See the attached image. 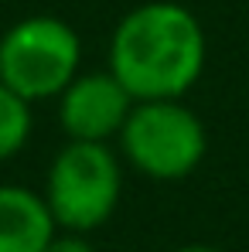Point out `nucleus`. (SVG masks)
Here are the masks:
<instances>
[{
	"label": "nucleus",
	"mask_w": 249,
	"mask_h": 252,
	"mask_svg": "<svg viewBox=\"0 0 249 252\" xmlns=\"http://www.w3.org/2000/svg\"><path fill=\"white\" fill-rule=\"evenodd\" d=\"M202 21L174 0H147L126 10L109 38L106 68L140 99H184L205 72Z\"/></svg>",
	"instance_id": "nucleus-1"
},
{
	"label": "nucleus",
	"mask_w": 249,
	"mask_h": 252,
	"mask_svg": "<svg viewBox=\"0 0 249 252\" xmlns=\"http://www.w3.org/2000/svg\"><path fill=\"white\" fill-rule=\"evenodd\" d=\"M44 205L62 232H96L123 194V157L109 143L69 140L44 174Z\"/></svg>",
	"instance_id": "nucleus-2"
},
{
	"label": "nucleus",
	"mask_w": 249,
	"mask_h": 252,
	"mask_svg": "<svg viewBox=\"0 0 249 252\" xmlns=\"http://www.w3.org/2000/svg\"><path fill=\"white\" fill-rule=\"evenodd\" d=\"M120 157L150 181H184L208 154V129L202 116L181 99L133 102L116 136Z\"/></svg>",
	"instance_id": "nucleus-3"
},
{
	"label": "nucleus",
	"mask_w": 249,
	"mask_h": 252,
	"mask_svg": "<svg viewBox=\"0 0 249 252\" xmlns=\"http://www.w3.org/2000/svg\"><path fill=\"white\" fill-rule=\"evenodd\" d=\"M82 72L79 31L51 14H31L14 21L0 34V82L21 99L48 102Z\"/></svg>",
	"instance_id": "nucleus-4"
},
{
	"label": "nucleus",
	"mask_w": 249,
	"mask_h": 252,
	"mask_svg": "<svg viewBox=\"0 0 249 252\" xmlns=\"http://www.w3.org/2000/svg\"><path fill=\"white\" fill-rule=\"evenodd\" d=\"M133 95L109 68L79 72L58 95V126L69 140L109 143L120 136L133 109Z\"/></svg>",
	"instance_id": "nucleus-5"
},
{
	"label": "nucleus",
	"mask_w": 249,
	"mask_h": 252,
	"mask_svg": "<svg viewBox=\"0 0 249 252\" xmlns=\"http://www.w3.org/2000/svg\"><path fill=\"white\" fill-rule=\"evenodd\" d=\"M58 235V225L44 205V194L0 184V252H44Z\"/></svg>",
	"instance_id": "nucleus-6"
},
{
	"label": "nucleus",
	"mask_w": 249,
	"mask_h": 252,
	"mask_svg": "<svg viewBox=\"0 0 249 252\" xmlns=\"http://www.w3.org/2000/svg\"><path fill=\"white\" fill-rule=\"evenodd\" d=\"M31 129H35L31 102L21 99L14 89H7V85L0 82V164L14 160L28 147Z\"/></svg>",
	"instance_id": "nucleus-7"
},
{
	"label": "nucleus",
	"mask_w": 249,
	"mask_h": 252,
	"mask_svg": "<svg viewBox=\"0 0 249 252\" xmlns=\"http://www.w3.org/2000/svg\"><path fill=\"white\" fill-rule=\"evenodd\" d=\"M44 252H96V249L85 242L79 232H65V235H55Z\"/></svg>",
	"instance_id": "nucleus-8"
},
{
	"label": "nucleus",
	"mask_w": 249,
	"mask_h": 252,
	"mask_svg": "<svg viewBox=\"0 0 249 252\" xmlns=\"http://www.w3.org/2000/svg\"><path fill=\"white\" fill-rule=\"evenodd\" d=\"M174 252H222V249H212V246H181Z\"/></svg>",
	"instance_id": "nucleus-9"
}]
</instances>
